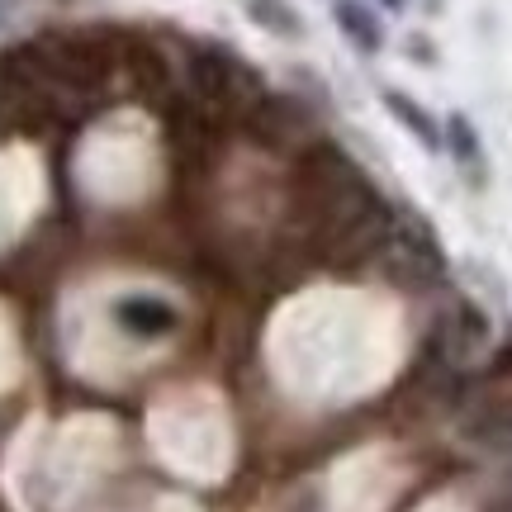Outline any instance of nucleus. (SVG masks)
Returning a JSON list of instances; mask_svg holds the SVG:
<instances>
[{
    "mask_svg": "<svg viewBox=\"0 0 512 512\" xmlns=\"http://www.w3.org/2000/svg\"><path fill=\"white\" fill-rule=\"evenodd\" d=\"M384 110L394 114V119H399V124L408 128V133H413V138H418L422 147H427V152H441V143H446V138H441L437 119H432V114L422 110V105L413 100V95H403V91H384Z\"/></svg>",
    "mask_w": 512,
    "mask_h": 512,
    "instance_id": "obj_7",
    "label": "nucleus"
},
{
    "mask_svg": "<svg viewBox=\"0 0 512 512\" xmlns=\"http://www.w3.org/2000/svg\"><path fill=\"white\" fill-rule=\"evenodd\" d=\"M380 261L389 271V280L403 285V290H432L446 275V256L437 247V233L418 214H394V233L384 242Z\"/></svg>",
    "mask_w": 512,
    "mask_h": 512,
    "instance_id": "obj_2",
    "label": "nucleus"
},
{
    "mask_svg": "<svg viewBox=\"0 0 512 512\" xmlns=\"http://www.w3.org/2000/svg\"><path fill=\"white\" fill-rule=\"evenodd\" d=\"M185 86H190L195 105H204L209 114H223V119H247V110L266 95L261 76L233 48H219V43L185 48Z\"/></svg>",
    "mask_w": 512,
    "mask_h": 512,
    "instance_id": "obj_1",
    "label": "nucleus"
},
{
    "mask_svg": "<svg viewBox=\"0 0 512 512\" xmlns=\"http://www.w3.org/2000/svg\"><path fill=\"white\" fill-rule=\"evenodd\" d=\"M110 318H114V328L124 332V337H133V342H162V337H171V332L181 328L176 304L162 299V294H119Z\"/></svg>",
    "mask_w": 512,
    "mask_h": 512,
    "instance_id": "obj_4",
    "label": "nucleus"
},
{
    "mask_svg": "<svg viewBox=\"0 0 512 512\" xmlns=\"http://www.w3.org/2000/svg\"><path fill=\"white\" fill-rule=\"evenodd\" d=\"M247 15H252V24H261V29L275 34V38H299L304 34V19L294 15L290 0H247Z\"/></svg>",
    "mask_w": 512,
    "mask_h": 512,
    "instance_id": "obj_8",
    "label": "nucleus"
},
{
    "mask_svg": "<svg viewBox=\"0 0 512 512\" xmlns=\"http://www.w3.org/2000/svg\"><path fill=\"white\" fill-rule=\"evenodd\" d=\"M427 5H437V0H427Z\"/></svg>",
    "mask_w": 512,
    "mask_h": 512,
    "instance_id": "obj_14",
    "label": "nucleus"
},
{
    "mask_svg": "<svg viewBox=\"0 0 512 512\" xmlns=\"http://www.w3.org/2000/svg\"><path fill=\"white\" fill-rule=\"evenodd\" d=\"M124 72L133 81V91L143 95L147 105L166 110L176 100V76H171V62H166L147 38H124Z\"/></svg>",
    "mask_w": 512,
    "mask_h": 512,
    "instance_id": "obj_5",
    "label": "nucleus"
},
{
    "mask_svg": "<svg viewBox=\"0 0 512 512\" xmlns=\"http://www.w3.org/2000/svg\"><path fill=\"white\" fill-rule=\"evenodd\" d=\"M446 147H451V157H456L460 166H470V171H479V162H484V147H479L475 128H470L465 114H451V124H446Z\"/></svg>",
    "mask_w": 512,
    "mask_h": 512,
    "instance_id": "obj_10",
    "label": "nucleus"
},
{
    "mask_svg": "<svg viewBox=\"0 0 512 512\" xmlns=\"http://www.w3.org/2000/svg\"><path fill=\"white\" fill-rule=\"evenodd\" d=\"M384 5H389V10H399V5H403V0H384Z\"/></svg>",
    "mask_w": 512,
    "mask_h": 512,
    "instance_id": "obj_13",
    "label": "nucleus"
},
{
    "mask_svg": "<svg viewBox=\"0 0 512 512\" xmlns=\"http://www.w3.org/2000/svg\"><path fill=\"white\" fill-rule=\"evenodd\" d=\"M247 133L266 152H304L313 143V114L294 100V95H261L252 110H247Z\"/></svg>",
    "mask_w": 512,
    "mask_h": 512,
    "instance_id": "obj_3",
    "label": "nucleus"
},
{
    "mask_svg": "<svg viewBox=\"0 0 512 512\" xmlns=\"http://www.w3.org/2000/svg\"><path fill=\"white\" fill-rule=\"evenodd\" d=\"M498 370H503V375H512V342L498 351Z\"/></svg>",
    "mask_w": 512,
    "mask_h": 512,
    "instance_id": "obj_11",
    "label": "nucleus"
},
{
    "mask_svg": "<svg viewBox=\"0 0 512 512\" xmlns=\"http://www.w3.org/2000/svg\"><path fill=\"white\" fill-rule=\"evenodd\" d=\"M470 437L494 446V451H512V403H489L484 413H475Z\"/></svg>",
    "mask_w": 512,
    "mask_h": 512,
    "instance_id": "obj_9",
    "label": "nucleus"
},
{
    "mask_svg": "<svg viewBox=\"0 0 512 512\" xmlns=\"http://www.w3.org/2000/svg\"><path fill=\"white\" fill-rule=\"evenodd\" d=\"M5 19H10V0H0V29H5Z\"/></svg>",
    "mask_w": 512,
    "mask_h": 512,
    "instance_id": "obj_12",
    "label": "nucleus"
},
{
    "mask_svg": "<svg viewBox=\"0 0 512 512\" xmlns=\"http://www.w3.org/2000/svg\"><path fill=\"white\" fill-rule=\"evenodd\" d=\"M332 19H337V29L351 38V48H361V53H380L384 48V24L366 0H337V5H332Z\"/></svg>",
    "mask_w": 512,
    "mask_h": 512,
    "instance_id": "obj_6",
    "label": "nucleus"
}]
</instances>
